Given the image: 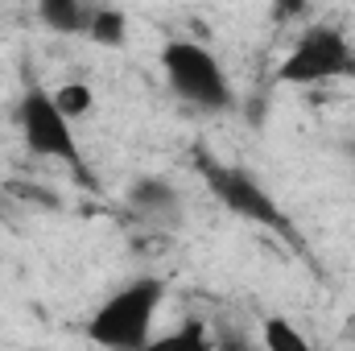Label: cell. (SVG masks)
Returning a JSON list of instances; mask_svg holds the SVG:
<instances>
[{
  "label": "cell",
  "instance_id": "1",
  "mask_svg": "<svg viewBox=\"0 0 355 351\" xmlns=\"http://www.w3.org/2000/svg\"><path fill=\"white\" fill-rule=\"evenodd\" d=\"M166 302V281L145 273L107 293L87 318V339L103 351H141L153 339L157 310Z\"/></svg>",
  "mask_w": 355,
  "mask_h": 351
},
{
  "label": "cell",
  "instance_id": "2",
  "mask_svg": "<svg viewBox=\"0 0 355 351\" xmlns=\"http://www.w3.org/2000/svg\"><path fill=\"white\" fill-rule=\"evenodd\" d=\"M162 75L178 99H186L198 112H227L236 103L223 62L190 37H170L162 46Z\"/></svg>",
  "mask_w": 355,
  "mask_h": 351
},
{
  "label": "cell",
  "instance_id": "3",
  "mask_svg": "<svg viewBox=\"0 0 355 351\" xmlns=\"http://www.w3.org/2000/svg\"><path fill=\"white\" fill-rule=\"evenodd\" d=\"M17 128H21V141H25V149H29L33 157L62 162L71 174H79L87 182V157H83L79 132H75V124L58 112L54 91L29 83L25 95L17 99Z\"/></svg>",
  "mask_w": 355,
  "mask_h": 351
},
{
  "label": "cell",
  "instance_id": "4",
  "mask_svg": "<svg viewBox=\"0 0 355 351\" xmlns=\"http://www.w3.org/2000/svg\"><path fill=\"white\" fill-rule=\"evenodd\" d=\"M198 170L207 178L211 194L244 223H257V228H268L285 240H293V223L289 215L281 211V203L268 194V186L257 174H248L244 166H232V162H215L207 153H198Z\"/></svg>",
  "mask_w": 355,
  "mask_h": 351
},
{
  "label": "cell",
  "instance_id": "5",
  "mask_svg": "<svg viewBox=\"0 0 355 351\" xmlns=\"http://www.w3.org/2000/svg\"><path fill=\"white\" fill-rule=\"evenodd\" d=\"M335 79H355L352 37L335 25H310L297 37V46L285 54V62L277 67V83L314 87V83H335Z\"/></svg>",
  "mask_w": 355,
  "mask_h": 351
},
{
  "label": "cell",
  "instance_id": "6",
  "mask_svg": "<svg viewBox=\"0 0 355 351\" xmlns=\"http://www.w3.org/2000/svg\"><path fill=\"white\" fill-rule=\"evenodd\" d=\"M124 198H128V207H132L145 223H157V228L182 223V194H178L166 178H137Z\"/></svg>",
  "mask_w": 355,
  "mask_h": 351
},
{
  "label": "cell",
  "instance_id": "7",
  "mask_svg": "<svg viewBox=\"0 0 355 351\" xmlns=\"http://www.w3.org/2000/svg\"><path fill=\"white\" fill-rule=\"evenodd\" d=\"M37 17L54 29V33H87L95 8L79 4V0H42L37 4Z\"/></svg>",
  "mask_w": 355,
  "mask_h": 351
},
{
  "label": "cell",
  "instance_id": "8",
  "mask_svg": "<svg viewBox=\"0 0 355 351\" xmlns=\"http://www.w3.org/2000/svg\"><path fill=\"white\" fill-rule=\"evenodd\" d=\"M261 339H265V351H314V343H310V339L289 323V318H281V314L265 318Z\"/></svg>",
  "mask_w": 355,
  "mask_h": 351
},
{
  "label": "cell",
  "instance_id": "9",
  "mask_svg": "<svg viewBox=\"0 0 355 351\" xmlns=\"http://www.w3.org/2000/svg\"><path fill=\"white\" fill-rule=\"evenodd\" d=\"M87 37L95 46H124L128 42V17H124V8H95Z\"/></svg>",
  "mask_w": 355,
  "mask_h": 351
},
{
  "label": "cell",
  "instance_id": "10",
  "mask_svg": "<svg viewBox=\"0 0 355 351\" xmlns=\"http://www.w3.org/2000/svg\"><path fill=\"white\" fill-rule=\"evenodd\" d=\"M141 351H215V348H211V339H207L202 323H182V327L170 331V335L149 339Z\"/></svg>",
  "mask_w": 355,
  "mask_h": 351
},
{
  "label": "cell",
  "instance_id": "11",
  "mask_svg": "<svg viewBox=\"0 0 355 351\" xmlns=\"http://www.w3.org/2000/svg\"><path fill=\"white\" fill-rule=\"evenodd\" d=\"M54 103H58V112L75 124V120L91 116V108H95V91H91L87 83H62V87H54Z\"/></svg>",
  "mask_w": 355,
  "mask_h": 351
},
{
  "label": "cell",
  "instance_id": "12",
  "mask_svg": "<svg viewBox=\"0 0 355 351\" xmlns=\"http://www.w3.org/2000/svg\"><path fill=\"white\" fill-rule=\"evenodd\" d=\"M219 351H248V348H244V343H223Z\"/></svg>",
  "mask_w": 355,
  "mask_h": 351
},
{
  "label": "cell",
  "instance_id": "13",
  "mask_svg": "<svg viewBox=\"0 0 355 351\" xmlns=\"http://www.w3.org/2000/svg\"><path fill=\"white\" fill-rule=\"evenodd\" d=\"M352 153H355V149H352Z\"/></svg>",
  "mask_w": 355,
  "mask_h": 351
}]
</instances>
